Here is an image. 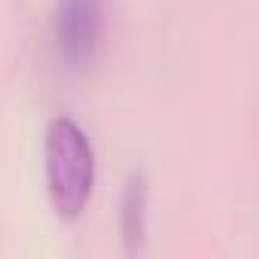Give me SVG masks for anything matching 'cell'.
<instances>
[{"label": "cell", "instance_id": "obj_1", "mask_svg": "<svg viewBox=\"0 0 259 259\" xmlns=\"http://www.w3.org/2000/svg\"><path fill=\"white\" fill-rule=\"evenodd\" d=\"M43 174L52 210L61 220L82 217L95 189V150L70 116H55L46 125Z\"/></svg>", "mask_w": 259, "mask_h": 259}, {"label": "cell", "instance_id": "obj_2", "mask_svg": "<svg viewBox=\"0 0 259 259\" xmlns=\"http://www.w3.org/2000/svg\"><path fill=\"white\" fill-rule=\"evenodd\" d=\"M101 37L104 0H58L55 4V46L67 64H89L101 46Z\"/></svg>", "mask_w": 259, "mask_h": 259}, {"label": "cell", "instance_id": "obj_3", "mask_svg": "<svg viewBox=\"0 0 259 259\" xmlns=\"http://www.w3.org/2000/svg\"><path fill=\"white\" fill-rule=\"evenodd\" d=\"M144 217H147V186H144V177H132L122 198V235L128 247H135V241H141Z\"/></svg>", "mask_w": 259, "mask_h": 259}]
</instances>
